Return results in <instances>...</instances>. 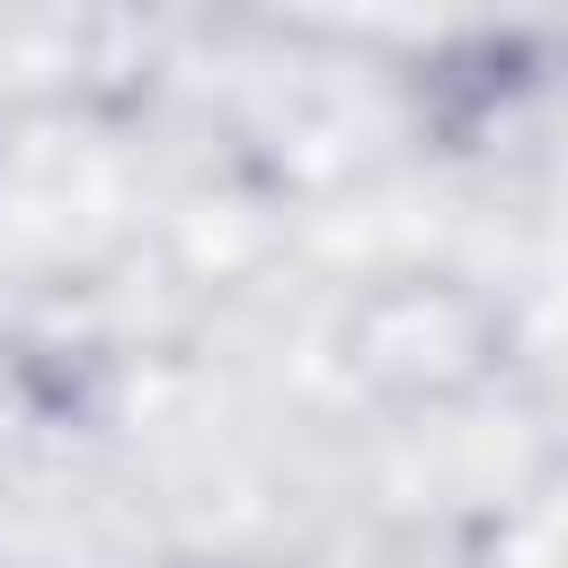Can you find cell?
Listing matches in <instances>:
<instances>
[{
  "label": "cell",
  "mask_w": 568,
  "mask_h": 568,
  "mask_svg": "<svg viewBox=\"0 0 568 568\" xmlns=\"http://www.w3.org/2000/svg\"><path fill=\"white\" fill-rule=\"evenodd\" d=\"M328 355L382 408H462L515 364V311L462 266H390L337 302Z\"/></svg>",
  "instance_id": "6da1fadb"
}]
</instances>
